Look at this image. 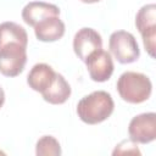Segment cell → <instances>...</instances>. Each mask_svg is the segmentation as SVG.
Instances as JSON below:
<instances>
[{
  "instance_id": "9c48e42d",
  "label": "cell",
  "mask_w": 156,
  "mask_h": 156,
  "mask_svg": "<svg viewBox=\"0 0 156 156\" xmlns=\"http://www.w3.org/2000/svg\"><path fill=\"white\" fill-rule=\"evenodd\" d=\"M34 34L38 40L44 43H52L61 39L65 34V23L58 16L46 17L34 27Z\"/></svg>"
},
{
  "instance_id": "30bf717a",
  "label": "cell",
  "mask_w": 156,
  "mask_h": 156,
  "mask_svg": "<svg viewBox=\"0 0 156 156\" xmlns=\"http://www.w3.org/2000/svg\"><path fill=\"white\" fill-rule=\"evenodd\" d=\"M55 74L56 72L52 69L51 66L46 63H37L30 68L27 76V83L29 88L41 94L49 88V85L55 78Z\"/></svg>"
},
{
  "instance_id": "277c9868",
  "label": "cell",
  "mask_w": 156,
  "mask_h": 156,
  "mask_svg": "<svg viewBox=\"0 0 156 156\" xmlns=\"http://www.w3.org/2000/svg\"><path fill=\"white\" fill-rule=\"evenodd\" d=\"M27 63V45L9 43L0 48V73L6 77H16L23 72Z\"/></svg>"
},
{
  "instance_id": "8fae6325",
  "label": "cell",
  "mask_w": 156,
  "mask_h": 156,
  "mask_svg": "<svg viewBox=\"0 0 156 156\" xmlns=\"http://www.w3.org/2000/svg\"><path fill=\"white\" fill-rule=\"evenodd\" d=\"M71 85L65 79V77L56 72L54 80L49 85L46 90L41 93L43 99L52 105H61L65 104L68 98L71 96Z\"/></svg>"
},
{
  "instance_id": "7a4b0ae2",
  "label": "cell",
  "mask_w": 156,
  "mask_h": 156,
  "mask_svg": "<svg viewBox=\"0 0 156 156\" xmlns=\"http://www.w3.org/2000/svg\"><path fill=\"white\" fill-rule=\"evenodd\" d=\"M117 91L119 96L129 104H141L146 101L152 91L150 78L143 73L127 71L117 80Z\"/></svg>"
},
{
  "instance_id": "3957f363",
  "label": "cell",
  "mask_w": 156,
  "mask_h": 156,
  "mask_svg": "<svg viewBox=\"0 0 156 156\" xmlns=\"http://www.w3.org/2000/svg\"><path fill=\"white\" fill-rule=\"evenodd\" d=\"M110 52L119 63L135 62L140 56V49L134 35L126 30H116L108 39Z\"/></svg>"
},
{
  "instance_id": "2e32d148",
  "label": "cell",
  "mask_w": 156,
  "mask_h": 156,
  "mask_svg": "<svg viewBox=\"0 0 156 156\" xmlns=\"http://www.w3.org/2000/svg\"><path fill=\"white\" fill-rule=\"evenodd\" d=\"M143 38V44L145 50L147 51V54L151 57H155V39H156V30H151V32H146L144 34H141Z\"/></svg>"
},
{
  "instance_id": "e0dca14e",
  "label": "cell",
  "mask_w": 156,
  "mask_h": 156,
  "mask_svg": "<svg viewBox=\"0 0 156 156\" xmlns=\"http://www.w3.org/2000/svg\"><path fill=\"white\" fill-rule=\"evenodd\" d=\"M4 102H5V93H4V89L0 87V108L2 107Z\"/></svg>"
},
{
  "instance_id": "5bb4252c",
  "label": "cell",
  "mask_w": 156,
  "mask_h": 156,
  "mask_svg": "<svg viewBox=\"0 0 156 156\" xmlns=\"http://www.w3.org/2000/svg\"><path fill=\"white\" fill-rule=\"evenodd\" d=\"M35 154L38 156H60L61 146L58 140L52 135L41 136L35 145Z\"/></svg>"
},
{
  "instance_id": "5b68a950",
  "label": "cell",
  "mask_w": 156,
  "mask_h": 156,
  "mask_svg": "<svg viewBox=\"0 0 156 156\" xmlns=\"http://www.w3.org/2000/svg\"><path fill=\"white\" fill-rule=\"evenodd\" d=\"M129 139L136 144H149L156 139V113L145 112L133 117L128 126Z\"/></svg>"
},
{
  "instance_id": "7c38bea8",
  "label": "cell",
  "mask_w": 156,
  "mask_h": 156,
  "mask_svg": "<svg viewBox=\"0 0 156 156\" xmlns=\"http://www.w3.org/2000/svg\"><path fill=\"white\" fill-rule=\"evenodd\" d=\"M9 43H21L28 45V34L26 29L15 22L0 23V48Z\"/></svg>"
},
{
  "instance_id": "8992f818",
  "label": "cell",
  "mask_w": 156,
  "mask_h": 156,
  "mask_svg": "<svg viewBox=\"0 0 156 156\" xmlns=\"http://www.w3.org/2000/svg\"><path fill=\"white\" fill-rule=\"evenodd\" d=\"M90 78L94 82H106L113 73V61L111 54L106 50L99 49L90 54L84 61Z\"/></svg>"
},
{
  "instance_id": "ac0fdd59",
  "label": "cell",
  "mask_w": 156,
  "mask_h": 156,
  "mask_svg": "<svg viewBox=\"0 0 156 156\" xmlns=\"http://www.w3.org/2000/svg\"><path fill=\"white\" fill-rule=\"evenodd\" d=\"M80 1L84 4H94V2H99L100 0H80Z\"/></svg>"
},
{
  "instance_id": "52a82bcc",
  "label": "cell",
  "mask_w": 156,
  "mask_h": 156,
  "mask_svg": "<svg viewBox=\"0 0 156 156\" xmlns=\"http://www.w3.org/2000/svg\"><path fill=\"white\" fill-rule=\"evenodd\" d=\"M99 49H102V39L99 32H96L95 29L84 27L74 34L73 50L78 58H80L82 61H85L90 54Z\"/></svg>"
},
{
  "instance_id": "ba28073f",
  "label": "cell",
  "mask_w": 156,
  "mask_h": 156,
  "mask_svg": "<svg viewBox=\"0 0 156 156\" xmlns=\"http://www.w3.org/2000/svg\"><path fill=\"white\" fill-rule=\"evenodd\" d=\"M51 16H60V9L54 4L44 1H30L22 10V20L30 27Z\"/></svg>"
},
{
  "instance_id": "4fadbf2b",
  "label": "cell",
  "mask_w": 156,
  "mask_h": 156,
  "mask_svg": "<svg viewBox=\"0 0 156 156\" xmlns=\"http://www.w3.org/2000/svg\"><path fill=\"white\" fill-rule=\"evenodd\" d=\"M135 26L140 34L156 30V5H144L135 16Z\"/></svg>"
},
{
  "instance_id": "9a60e30c",
  "label": "cell",
  "mask_w": 156,
  "mask_h": 156,
  "mask_svg": "<svg viewBox=\"0 0 156 156\" xmlns=\"http://www.w3.org/2000/svg\"><path fill=\"white\" fill-rule=\"evenodd\" d=\"M124 154H138L140 155V151L138 149L136 143L133 140H123L118 145H116L115 150L112 151V155H124Z\"/></svg>"
},
{
  "instance_id": "6da1fadb",
  "label": "cell",
  "mask_w": 156,
  "mask_h": 156,
  "mask_svg": "<svg viewBox=\"0 0 156 156\" xmlns=\"http://www.w3.org/2000/svg\"><path fill=\"white\" fill-rule=\"evenodd\" d=\"M115 102L110 93L96 90L82 98L77 105V115L87 124H98L106 121L113 112Z\"/></svg>"
}]
</instances>
